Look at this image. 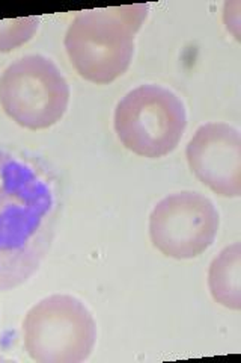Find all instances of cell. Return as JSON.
<instances>
[{"mask_svg":"<svg viewBox=\"0 0 241 363\" xmlns=\"http://www.w3.org/2000/svg\"><path fill=\"white\" fill-rule=\"evenodd\" d=\"M62 206V182L47 161L0 147V292L21 286L40 269Z\"/></svg>","mask_w":241,"mask_h":363,"instance_id":"obj_1","label":"cell"},{"mask_svg":"<svg viewBox=\"0 0 241 363\" xmlns=\"http://www.w3.org/2000/svg\"><path fill=\"white\" fill-rule=\"evenodd\" d=\"M213 298L228 309H241V245L235 242L214 257L208 272Z\"/></svg>","mask_w":241,"mask_h":363,"instance_id":"obj_8","label":"cell"},{"mask_svg":"<svg viewBox=\"0 0 241 363\" xmlns=\"http://www.w3.org/2000/svg\"><path fill=\"white\" fill-rule=\"evenodd\" d=\"M219 212L199 192L182 191L160 200L149 215V236L165 256L186 260L208 250L219 232Z\"/></svg>","mask_w":241,"mask_h":363,"instance_id":"obj_6","label":"cell"},{"mask_svg":"<svg viewBox=\"0 0 241 363\" xmlns=\"http://www.w3.org/2000/svg\"><path fill=\"white\" fill-rule=\"evenodd\" d=\"M70 104V85L56 64L28 55L8 65L0 77V105L9 118L29 130L61 121Z\"/></svg>","mask_w":241,"mask_h":363,"instance_id":"obj_5","label":"cell"},{"mask_svg":"<svg viewBox=\"0 0 241 363\" xmlns=\"http://www.w3.org/2000/svg\"><path fill=\"white\" fill-rule=\"evenodd\" d=\"M192 173L216 194L241 196V136L228 123H206L186 149Z\"/></svg>","mask_w":241,"mask_h":363,"instance_id":"obj_7","label":"cell"},{"mask_svg":"<svg viewBox=\"0 0 241 363\" xmlns=\"http://www.w3.org/2000/svg\"><path fill=\"white\" fill-rule=\"evenodd\" d=\"M40 26L38 17L0 20V52H11L35 35Z\"/></svg>","mask_w":241,"mask_h":363,"instance_id":"obj_9","label":"cell"},{"mask_svg":"<svg viewBox=\"0 0 241 363\" xmlns=\"http://www.w3.org/2000/svg\"><path fill=\"white\" fill-rule=\"evenodd\" d=\"M148 16V5L114 6L78 14L65 35V49L77 73L106 85L129 70L134 35Z\"/></svg>","mask_w":241,"mask_h":363,"instance_id":"obj_2","label":"cell"},{"mask_svg":"<svg viewBox=\"0 0 241 363\" xmlns=\"http://www.w3.org/2000/svg\"><path fill=\"white\" fill-rule=\"evenodd\" d=\"M187 128L181 99L158 85H141L125 94L114 109V132L125 149L158 159L174 152Z\"/></svg>","mask_w":241,"mask_h":363,"instance_id":"obj_4","label":"cell"},{"mask_svg":"<svg viewBox=\"0 0 241 363\" xmlns=\"http://www.w3.org/2000/svg\"><path fill=\"white\" fill-rule=\"evenodd\" d=\"M23 342L40 363H80L93 354L97 324L82 300L54 294L42 298L23 321Z\"/></svg>","mask_w":241,"mask_h":363,"instance_id":"obj_3","label":"cell"}]
</instances>
